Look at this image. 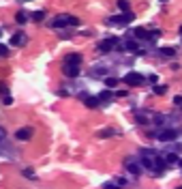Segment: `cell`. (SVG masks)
<instances>
[{
    "label": "cell",
    "instance_id": "6da1fadb",
    "mask_svg": "<svg viewBox=\"0 0 182 189\" xmlns=\"http://www.w3.org/2000/svg\"><path fill=\"white\" fill-rule=\"evenodd\" d=\"M141 82H144V78H141L139 73H135V71H131V73L124 75V84H127V86H139Z\"/></svg>",
    "mask_w": 182,
    "mask_h": 189
},
{
    "label": "cell",
    "instance_id": "7a4b0ae2",
    "mask_svg": "<svg viewBox=\"0 0 182 189\" xmlns=\"http://www.w3.org/2000/svg\"><path fill=\"white\" fill-rule=\"evenodd\" d=\"M62 73L69 75V78H77V75H79V65H69V62H64Z\"/></svg>",
    "mask_w": 182,
    "mask_h": 189
},
{
    "label": "cell",
    "instance_id": "3957f363",
    "mask_svg": "<svg viewBox=\"0 0 182 189\" xmlns=\"http://www.w3.org/2000/svg\"><path fill=\"white\" fill-rule=\"evenodd\" d=\"M15 138H17V140H30V138H32V129H30V127H22V129H17V133H15Z\"/></svg>",
    "mask_w": 182,
    "mask_h": 189
},
{
    "label": "cell",
    "instance_id": "277c9868",
    "mask_svg": "<svg viewBox=\"0 0 182 189\" xmlns=\"http://www.w3.org/2000/svg\"><path fill=\"white\" fill-rule=\"evenodd\" d=\"M133 17H135L133 13H127V15H120V17H116V19H107V22H109V24H120V26H122V24L133 22Z\"/></svg>",
    "mask_w": 182,
    "mask_h": 189
},
{
    "label": "cell",
    "instance_id": "5b68a950",
    "mask_svg": "<svg viewBox=\"0 0 182 189\" xmlns=\"http://www.w3.org/2000/svg\"><path fill=\"white\" fill-rule=\"evenodd\" d=\"M114 45H116V39H105V41H101L99 43V52H111L114 49Z\"/></svg>",
    "mask_w": 182,
    "mask_h": 189
},
{
    "label": "cell",
    "instance_id": "8992f818",
    "mask_svg": "<svg viewBox=\"0 0 182 189\" xmlns=\"http://www.w3.org/2000/svg\"><path fill=\"white\" fill-rule=\"evenodd\" d=\"M178 136H176V131L174 129H167V131H161L159 133V140H163V142H172V140H176Z\"/></svg>",
    "mask_w": 182,
    "mask_h": 189
},
{
    "label": "cell",
    "instance_id": "52a82bcc",
    "mask_svg": "<svg viewBox=\"0 0 182 189\" xmlns=\"http://www.w3.org/2000/svg\"><path fill=\"white\" fill-rule=\"evenodd\" d=\"M64 26H71L69 24V15H60L54 19V28H64Z\"/></svg>",
    "mask_w": 182,
    "mask_h": 189
},
{
    "label": "cell",
    "instance_id": "ba28073f",
    "mask_svg": "<svg viewBox=\"0 0 182 189\" xmlns=\"http://www.w3.org/2000/svg\"><path fill=\"white\" fill-rule=\"evenodd\" d=\"M84 103H86V107H96L101 103V99L99 97H84Z\"/></svg>",
    "mask_w": 182,
    "mask_h": 189
},
{
    "label": "cell",
    "instance_id": "9c48e42d",
    "mask_svg": "<svg viewBox=\"0 0 182 189\" xmlns=\"http://www.w3.org/2000/svg\"><path fill=\"white\" fill-rule=\"evenodd\" d=\"M64 62H69V65H79V62H82V56H79V54H69V56L64 58Z\"/></svg>",
    "mask_w": 182,
    "mask_h": 189
},
{
    "label": "cell",
    "instance_id": "30bf717a",
    "mask_svg": "<svg viewBox=\"0 0 182 189\" xmlns=\"http://www.w3.org/2000/svg\"><path fill=\"white\" fill-rule=\"evenodd\" d=\"M133 37H135V39H148L150 35H148L146 28H135V30H133Z\"/></svg>",
    "mask_w": 182,
    "mask_h": 189
},
{
    "label": "cell",
    "instance_id": "8fae6325",
    "mask_svg": "<svg viewBox=\"0 0 182 189\" xmlns=\"http://www.w3.org/2000/svg\"><path fill=\"white\" fill-rule=\"evenodd\" d=\"M11 43H13V45H24V43H26V37L17 32V35H13V39H11Z\"/></svg>",
    "mask_w": 182,
    "mask_h": 189
},
{
    "label": "cell",
    "instance_id": "7c38bea8",
    "mask_svg": "<svg viewBox=\"0 0 182 189\" xmlns=\"http://www.w3.org/2000/svg\"><path fill=\"white\" fill-rule=\"evenodd\" d=\"M127 170H129L131 174H139V172H141V168H139L137 163H133V161H127Z\"/></svg>",
    "mask_w": 182,
    "mask_h": 189
},
{
    "label": "cell",
    "instance_id": "4fadbf2b",
    "mask_svg": "<svg viewBox=\"0 0 182 189\" xmlns=\"http://www.w3.org/2000/svg\"><path fill=\"white\" fill-rule=\"evenodd\" d=\"M26 19H28V15H26V13H22V11L15 15V22H17V24H26Z\"/></svg>",
    "mask_w": 182,
    "mask_h": 189
},
{
    "label": "cell",
    "instance_id": "5bb4252c",
    "mask_svg": "<svg viewBox=\"0 0 182 189\" xmlns=\"http://www.w3.org/2000/svg\"><path fill=\"white\" fill-rule=\"evenodd\" d=\"M105 86H107V88H114V86H118V80H116V78H107V80H105Z\"/></svg>",
    "mask_w": 182,
    "mask_h": 189
},
{
    "label": "cell",
    "instance_id": "9a60e30c",
    "mask_svg": "<svg viewBox=\"0 0 182 189\" xmlns=\"http://www.w3.org/2000/svg\"><path fill=\"white\" fill-rule=\"evenodd\" d=\"M154 168H156V170H159V172H161V170H163V168H165V161H163V159H161V157H156V159H154Z\"/></svg>",
    "mask_w": 182,
    "mask_h": 189
},
{
    "label": "cell",
    "instance_id": "2e32d148",
    "mask_svg": "<svg viewBox=\"0 0 182 189\" xmlns=\"http://www.w3.org/2000/svg\"><path fill=\"white\" fill-rule=\"evenodd\" d=\"M161 54H163V56H174V54H176V49H174V47H163V49H161Z\"/></svg>",
    "mask_w": 182,
    "mask_h": 189
},
{
    "label": "cell",
    "instance_id": "e0dca14e",
    "mask_svg": "<svg viewBox=\"0 0 182 189\" xmlns=\"http://www.w3.org/2000/svg\"><path fill=\"white\" fill-rule=\"evenodd\" d=\"M124 47H127V49H133V52H137V49H139V45H137L135 41H127V43H124Z\"/></svg>",
    "mask_w": 182,
    "mask_h": 189
},
{
    "label": "cell",
    "instance_id": "ac0fdd59",
    "mask_svg": "<svg viewBox=\"0 0 182 189\" xmlns=\"http://www.w3.org/2000/svg\"><path fill=\"white\" fill-rule=\"evenodd\" d=\"M99 99H101V101H109V99H111V93H109V90H103V93L99 94Z\"/></svg>",
    "mask_w": 182,
    "mask_h": 189
},
{
    "label": "cell",
    "instance_id": "d6986e66",
    "mask_svg": "<svg viewBox=\"0 0 182 189\" xmlns=\"http://www.w3.org/2000/svg\"><path fill=\"white\" fill-rule=\"evenodd\" d=\"M43 17H45V13H43V11H37V13L32 15V19H34V22H43Z\"/></svg>",
    "mask_w": 182,
    "mask_h": 189
},
{
    "label": "cell",
    "instance_id": "ffe728a7",
    "mask_svg": "<svg viewBox=\"0 0 182 189\" xmlns=\"http://www.w3.org/2000/svg\"><path fill=\"white\" fill-rule=\"evenodd\" d=\"M118 6H120L122 11H129V2H127V0H118Z\"/></svg>",
    "mask_w": 182,
    "mask_h": 189
},
{
    "label": "cell",
    "instance_id": "44dd1931",
    "mask_svg": "<svg viewBox=\"0 0 182 189\" xmlns=\"http://www.w3.org/2000/svg\"><path fill=\"white\" fill-rule=\"evenodd\" d=\"M69 24H71V26H77V24H79V19H77L75 15H69Z\"/></svg>",
    "mask_w": 182,
    "mask_h": 189
},
{
    "label": "cell",
    "instance_id": "7402d4cb",
    "mask_svg": "<svg viewBox=\"0 0 182 189\" xmlns=\"http://www.w3.org/2000/svg\"><path fill=\"white\" fill-rule=\"evenodd\" d=\"M167 161H169V163H174V161L178 163V155H174V153H169V155H167Z\"/></svg>",
    "mask_w": 182,
    "mask_h": 189
},
{
    "label": "cell",
    "instance_id": "603a6c76",
    "mask_svg": "<svg viewBox=\"0 0 182 189\" xmlns=\"http://www.w3.org/2000/svg\"><path fill=\"white\" fill-rule=\"evenodd\" d=\"M165 90H167L165 86H154V93L156 94H165Z\"/></svg>",
    "mask_w": 182,
    "mask_h": 189
},
{
    "label": "cell",
    "instance_id": "cb8c5ba5",
    "mask_svg": "<svg viewBox=\"0 0 182 189\" xmlns=\"http://www.w3.org/2000/svg\"><path fill=\"white\" fill-rule=\"evenodd\" d=\"M0 56H9V47L6 45H0Z\"/></svg>",
    "mask_w": 182,
    "mask_h": 189
},
{
    "label": "cell",
    "instance_id": "d4e9b609",
    "mask_svg": "<svg viewBox=\"0 0 182 189\" xmlns=\"http://www.w3.org/2000/svg\"><path fill=\"white\" fill-rule=\"evenodd\" d=\"M174 103H176V105H182V97H176V99H174Z\"/></svg>",
    "mask_w": 182,
    "mask_h": 189
},
{
    "label": "cell",
    "instance_id": "484cf974",
    "mask_svg": "<svg viewBox=\"0 0 182 189\" xmlns=\"http://www.w3.org/2000/svg\"><path fill=\"white\" fill-rule=\"evenodd\" d=\"M103 189H118V185H105Z\"/></svg>",
    "mask_w": 182,
    "mask_h": 189
},
{
    "label": "cell",
    "instance_id": "4316f807",
    "mask_svg": "<svg viewBox=\"0 0 182 189\" xmlns=\"http://www.w3.org/2000/svg\"><path fill=\"white\" fill-rule=\"evenodd\" d=\"M0 93H6V88H4V84L0 82Z\"/></svg>",
    "mask_w": 182,
    "mask_h": 189
},
{
    "label": "cell",
    "instance_id": "83f0119b",
    "mask_svg": "<svg viewBox=\"0 0 182 189\" xmlns=\"http://www.w3.org/2000/svg\"><path fill=\"white\" fill-rule=\"evenodd\" d=\"M2 136H4V129H0V138H2Z\"/></svg>",
    "mask_w": 182,
    "mask_h": 189
},
{
    "label": "cell",
    "instance_id": "f1b7e54d",
    "mask_svg": "<svg viewBox=\"0 0 182 189\" xmlns=\"http://www.w3.org/2000/svg\"><path fill=\"white\" fill-rule=\"evenodd\" d=\"M180 35H182V26H180Z\"/></svg>",
    "mask_w": 182,
    "mask_h": 189
},
{
    "label": "cell",
    "instance_id": "f546056e",
    "mask_svg": "<svg viewBox=\"0 0 182 189\" xmlns=\"http://www.w3.org/2000/svg\"><path fill=\"white\" fill-rule=\"evenodd\" d=\"M176 189H182V187H176Z\"/></svg>",
    "mask_w": 182,
    "mask_h": 189
}]
</instances>
